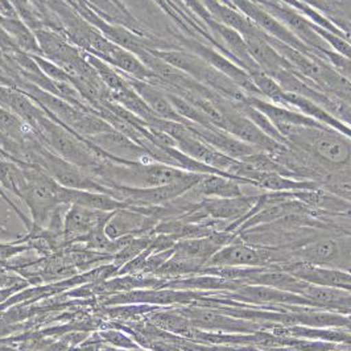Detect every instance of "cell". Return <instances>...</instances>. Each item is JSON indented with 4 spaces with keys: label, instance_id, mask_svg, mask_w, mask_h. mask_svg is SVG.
Segmentation results:
<instances>
[{
    "label": "cell",
    "instance_id": "obj_3",
    "mask_svg": "<svg viewBox=\"0 0 351 351\" xmlns=\"http://www.w3.org/2000/svg\"><path fill=\"white\" fill-rule=\"evenodd\" d=\"M282 138L309 149L330 165H345L351 160V144L345 135L322 124L289 128L282 134Z\"/></svg>",
    "mask_w": 351,
    "mask_h": 351
},
{
    "label": "cell",
    "instance_id": "obj_6",
    "mask_svg": "<svg viewBox=\"0 0 351 351\" xmlns=\"http://www.w3.org/2000/svg\"><path fill=\"white\" fill-rule=\"evenodd\" d=\"M158 223V219L154 217L144 215L139 211L124 208L112 211L111 217L106 222V237L111 241L119 239L125 235H154V230Z\"/></svg>",
    "mask_w": 351,
    "mask_h": 351
},
{
    "label": "cell",
    "instance_id": "obj_15",
    "mask_svg": "<svg viewBox=\"0 0 351 351\" xmlns=\"http://www.w3.org/2000/svg\"><path fill=\"white\" fill-rule=\"evenodd\" d=\"M282 269L292 274L293 276L299 278L301 280L315 284V285L334 287L341 289L351 287V274L341 269L325 268V267L312 265L304 262H300L296 265L282 268Z\"/></svg>",
    "mask_w": 351,
    "mask_h": 351
},
{
    "label": "cell",
    "instance_id": "obj_19",
    "mask_svg": "<svg viewBox=\"0 0 351 351\" xmlns=\"http://www.w3.org/2000/svg\"><path fill=\"white\" fill-rule=\"evenodd\" d=\"M201 1L208 10V12L210 14L211 18L226 25L228 28L235 29L243 37L267 35L256 27V24H254L246 15H243L235 7H231L219 0H201Z\"/></svg>",
    "mask_w": 351,
    "mask_h": 351
},
{
    "label": "cell",
    "instance_id": "obj_8",
    "mask_svg": "<svg viewBox=\"0 0 351 351\" xmlns=\"http://www.w3.org/2000/svg\"><path fill=\"white\" fill-rule=\"evenodd\" d=\"M222 130H225L237 139L259 148L263 152H278L282 148L281 143L274 141L267 134H264L256 124L252 123L239 111H225Z\"/></svg>",
    "mask_w": 351,
    "mask_h": 351
},
{
    "label": "cell",
    "instance_id": "obj_1",
    "mask_svg": "<svg viewBox=\"0 0 351 351\" xmlns=\"http://www.w3.org/2000/svg\"><path fill=\"white\" fill-rule=\"evenodd\" d=\"M88 173L107 188L148 189L176 182L191 172L158 161L139 162L102 158Z\"/></svg>",
    "mask_w": 351,
    "mask_h": 351
},
{
    "label": "cell",
    "instance_id": "obj_18",
    "mask_svg": "<svg viewBox=\"0 0 351 351\" xmlns=\"http://www.w3.org/2000/svg\"><path fill=\"white\" fill-rule=\"evenodd\" d=\"M241 182H246V181H242L231 176L205 175L193 189H191L184 195L186 198H193V197L238 198L245 195Z\"/></svg>",
    "mask_w": 351,
    "mask_h": 351
},
{
    "label": "cell",
    "instance_id": "obj_12",
    "mask_svg": "<svg viewBox=\"0 0 351 351\" xmlns=\"http://www.w3.org/2000/svg\"><path fill=\"white\" fill-rule=\"evenodd\" d=\"M268 35L247 36V47L254 62L264 73L275 77L281 71H293L292 65L269 41Z\"/></svg>",
    "mask_w": 351,
    "mask_h": 351
},
{
    "label": "cell",
    "instance_id": "obj_26",
    "mask_svg": "<svg viewBox=\"0 0 351 351\" xmlns=\"http://www.w3.org/2000/svg\"><path fill=\"white\" fill-rule=\"evenodd\" d=\"M98 334L102 338L104 343L108 345L112 349H118V350L141 349V345L132 337H130L124 330H119L117 328L105 329Z\"/></svg>",
    "mask_w": 351,
    "mask_h": 351
},
{
    "label": "cell",
    "instance_id": "obj_13",
    "mask_svg": "<svg viewBox=\"0 0 351 351\" xmlns=\"http://www.w3.org/2000/svg\"><path fill=\"white\" fill-rule=\"evenodd\" d=\"M269 259L267 251L246 245H226L211 256L205 267H262Z\"/></svg>",
    "mask_w": 351,
    "mask_h": 351
},
{
    "label": "cell",
    "instance_id": "obj_28",
    "mask_svg": "<svg viewBox=\"0 0 351 351\" xmlns=\"http://www.w3.org/2000/svg\"><path fill=\"white\" fill-rule=\"evenodd\" d=\"M322 58L330 64V66H333L334 69L339 71L343 77H346L351 82V58L343 57L334 51H326V52L321 54Z\"/></svg>",
    "mask_w": 351,
    "mask_h": 351
},
{
    "label": "cell",
    "instance_id": "obj_4",
    "mask_svg": "<svg viewBox=\"0 0 351 351\" xmlns=\"http://www.w3.org/2000/svg\"><path fill=\"white\" fill-rule=\"evenodd\" d=\"M88 141L101 158H108L112 161H156L141 144L117 130L95 135L93 138H88Z\"/></svg>",
    "mask_w": 351,
    "mask_h": 351
},
{
    "label": "cell",
    "instance_id": "obj_27",
    "mask_svg": "<svg viewBox=\"0 0 351 351\" xmlns=\"http://www.w3.org/2000/svg\"><path fill=\"white\" fill-rule=\"evenodd\" d=\"M32 58L35 60L37 66L40 68V71H43L48 78H51L52 81L56 82H62V84H71V77L64 71L62 68H60L57 64H54L52 61L44 58L43 56H36L31 54Z\"/></svg>",
    "mask_w": 351,
    "mask_h": 351
},
{
    "label": "cell",
    "instance_id": "obj_33",
    "mask_svg": "<svg viewBox=\"0 0 351 351\" xmlns=\"http://www.w3.org/2000/svg\"><path fill=\"white\" fill-rule=\"evenodd\" d=\"M346 328H348V329H350V330H351V317H350V319H349V325H348V326H346Z\"/></svg>",
    "mask_w": 351,
    "mask_h": 351
},
{
    "label": "cell",
    "instance_id": "obj_2",
    "mask_svg": "<svg viewBox=\"0 0 351 351\" xmlns=\"http://www.w3.org/2000/svg\"><path fill=\"white\" fill-rule=\"evenodd\" d=\"M27 175V188L20 195V201L28 208L34 228L29 234H36L48 226L53 211L61 206L62 186L53 180L43 168L35 164L20 162Z\"/></svg>",
    "mask_w": 351,
    "mask_h": 351
},
{
    "label": "cell",
    "instance_id": "obj_32",
    "mask_svg": "<svg viewBox=\"0 0 351 351\" xmlns=\"http://www.w3.org/2000/svg\"><path fill=\"white\" fill-rule=\"evenodd\" d=\"M219 1H222V3H225V4H228V5H231L230 3H228V0H219ZM232 7V5H231Z\"/></svg>",
    "mask_w": 351,
    "mask_h": 351
},
{
    "label": "cell",
    "instance_id": "obj_5",
    "mask_svg": "<svg viewBox=\"0 0 351 351\" xmlns=\"http://www.w3.org/2000/svg\"><path fill=\"white\" fill-rule=\"evenodd\" d=\"M127 12L154 37L167 40L176 36L173 24L155 0H119Z\"/></svg>",
    "mask_w": 351,
    "mask_h": 351
},
{
    "label": "cell",
    "instance_id": "obj_11",
    "mask_svg": "<svg viewBox=\"0 0 351 351\" xmlns=\"http://www.w3.org/2000/svg\"><path fill=\"white\" fill-rule=\"evenodd\" d=\"M182 316L186 317L195 329L206 330H228V332H251L258 326L241 319L228 318L221 315L219 311H210L208 308L191 305L182 309H177Z\"/></svg>",
    "mask_w": 351,
    "mask_h": 351
},
{
    "label": "cell",
    "instance_id": "obj_10",
    "mask_svg": "<svg viewBox=\"0 0 351 351\" xmlns=\"http://www.w3.org/2000/svg\"><path fill=\"white\" fill-rule=\"evenodd\" d=\"M232 298L242 300L250 304H261V305H296V306H311L317 308L316 304L302 295L285 292L272 287L265 285H254V284H245L235 289ZM319 309V308H318Z\"/></svg>",
    "mask_w": 351,
    "mask_h": 351
},
{
    "label": "cell",
    "instance_id": "obj_14",
    "mask_svg": "<svg viewBox=\"0 0 351 351\" xmlns=\"http://www.w3.org/2000/svg\"><path fill=\"white\" fill-rule=\"evenodd\" d=\"M206 25L214 34L215 38L223 45L228 54L232 56L238 61V65H241L248 74L252 71H259L258 65L254 62L251 54L248 52V47L243 36L235 29L215 21L214 19L208 20Z\"/></svg>",
    "mask_w": 351,
    "mask_h": 351
},
{
    "label": "cell",
    "instance_id": "obj_22",
    "mask_svg": "<svg viewBox=\"0 0 351 351\" xmlns=\"http://www.w3.org/2000/svg\"><path fill=\"white\" fill-rule=\"evenodd\" d=\"M0 27L12 38L20 51L36 56L41 54L35 32L18 16H0Z\"/></svg>",
    "mask_w": 351,
    "mask_h": 351
},
{
    "label": "cell",
    "instance_id": "obj_24",
    "mask_svg": "<svg viewBox=\"0 0 351 351\" xmlns=\"http://www.w3.org/2000/svg\"><path fill=\"white\" fill-rule=\"evenodd\" d=\"M149 321L165 332L171 333L182 334V335H191L194 332V328L189 319L182 316L178 311L172 312H155L149 316Z\"/></svg>",
    "mask_w": 351,
    "mask_h": 351
},
{
    "label": "cell",
    "instance_id": "obj_23",
    "mask_svg": "<svg viewBox=\"0 0 351 351\" xmlns=\"http://www.w3.org/2000/svg\"><path fill=\"white\" fill-rule=\"evenodd\" d=\"M341 248L333 239H321L302 247L299 251V258L304 263L312 265H329L339 258Z\"/></svg>",
    "mask_w": 351,
    "mask_h": 351
},
{
    "label": "cell",
    "instance_id": "obj_9",
    "mask_svg": "<svg viewBox=\"0 0 351 351\" xmlns=\"http://www.w3.org/2000/svg\"><path fill=\"white\" fill-rule=\"evenodd\" d=\"M32 228V219L0 188V242L21 243Z\"/></svg>",
    "mask_w": 351,
    "mask_h": 351
},
{
    "label": "cell",
    "instance_id": "obj_20",
    "mask_svg": "<svg viewBox=\"0 0 351 351\" xmlns=\"http://www.w3.org/2000/svg\"><path fill=\"white\" fill-rule=\"evenodd\" d=\"M258 198L259 195H243L238 198H210L201 202V205H198V209L218 219L243 218V214L248 213L256 205Z\"/></svg>",
    "mask_w": 351,
    "mask_h": 351
},
{
    "label": "cell",
    "instance_id": "obj_16",
    "mask_svg": "<svg viewBox=\"0 0 351 351\" xmlns=\"http://www.w3.org/2000/svg\"><path fill=\"white\" fill-rule=\"evenodd\" d=\"M125 78L128 80L130 85L135 88V91L141 95L143 101L154 111V114L158 118L164 119V121H169V122L188 123L176 111L175 107H173L169 97H168V94L162 88H158V86H155V85H152L149 82H144V81L128 78V77H125Z\"/></svg>",
    "mask_w": 351,
    "mask_h": 351
},
{
    "label": "cell",
    "instance_id": "obj_29",
    "mask_svg": "<svg viewBox=\"0 0 351 351\" xmlns=\"http://www.w3.org/2000/svg\"><path fill=\"white\" fill-rule=\"evenodd\" d=\"M23 281H25L23 276H20L16 272L0 265V289L16 285V284L23 282Z\"/></svg>",
    "mask_w": 351,
    "mask_h": 351
},
{
    "label": "cell",
    "instance_id": "obj_7",
    "mask_svg": "<svg viewBox=\"0 0 351 351\" xmlns=\"http://www.w3.org/2000/svg\"><path fill=\"white\" fill-rule=\"evenodd\" d=\"M111 214L112 211L106 213L93 210L78 205H71L64 217V237L66 247L78 243L84 237H86L94 230L105 228L106 222L108 221Z\"/></svg>",
    "mask_w": 351,
    "mask_h": 351
},
{
    "label": "cell",
    "instance_id": "obj_30",
    "mask_svg": "<svg viewBox=\"0 0 351 351\" xmlns=\"http://www.w3.org/2000/svg\"><path fill=\"white\" fill-rule=\"evenodd\" d=\"M31 285V282L28 280L23 281V282H19L16 285H12V287H8V288H3L0 289V305L4 304L8 299H11L14 295H16L19 292H21L23 289L28 288Z\"/></svg>",
    "mask_w": 351,
    "mask_h": 351
},
{
    "label": "cell",
    "instance_id": "obj_25",
    "mask_svg": "<svg viewBox=\"0 0 351 351\" xmlns=\"http://www.w3.org/2000/svg\"><path fill=\"white\" fill-rule=\"evenodd\" d=\"M154 238L155 237L152 234L134 237L122 250H119L115 255H112L111 263L118 268L123 267L124 264L128 263L130 261H132L134 258L141 255L143 251H145L148 247L151 246Z\"/></svg>",
    "mask_w": 351,
    "mask_h": 351
},
{
    "label": "cell",
    "instance_id": "obj_31",
    "mask_svg": "<svg viewBox=\"0 0 351 351\" xmlns=\"http://www.w3.org/2000/svg\"><path fill=\"white\" fill-rule=\"evenodd\" d=\"M301 1H304V3H306V4H309V5H312V7H315L318 11H325V10H326V7H325V4H324L322 0H301Z\"/></svg>",
    "mask_w": 351,
    "mask_h": 351
},
{
    "label": "cell",
    "instance_id": "obj_21",
    "mask_svg": "<svg viewBox=\"0 0 351 351\" xmlns=\"http://www.w3.org/2000/svg\"><path fill=\"white\" fill-rule=\"evenodd\" d=\"M61 204L68 206L78 205L93 210L106 211V213L128 208L125 202L117 199L110 194L75 191V189H68L64 186L61 191Z\"/></svg>",
    "mask_w": 351,
    "mask_h": 351
},
{
    "label": "cell",
    "instance_id": "obj_17",
    "mask_svg": "<svg viewBox=\"0 0 351 351\" xmlns=\"http://www.w3.org/2000/svg\"><path fill=\"white\" fill-rule=\"evenodd\" d=\"M0 106L16 114L21 121L29 124L34 130L38 122L47 117V112L32 101L24 91L12 86H0Z\"/></svg>",
    "mask_w": 351,
    "mask_h": 351
}]
</instances>
